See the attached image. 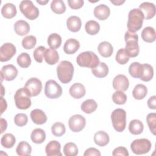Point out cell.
I'll return each instance as SVG.
<instances>
[{
    "label": "cell",
    "instance_id": "cell-57",
    "mask_svg": "<svg viewBox=\"0 0 156 156\" xmlns=\"http://www.w3.org/2000/svg\"><path fill=\"white\" fill-rule=\"evenodd\" d=\"M4 88L3 86H2V85H1V97H2V96H3V95L4 94L5 91H4Z\"/></svg>",
    "mask_w": 156,
    "mask_h": 156
},
{
    "label": "cell",
    "instance_id": "cell-28",
    "mask_svg": "<svg viewBox=\"0 0 156 156\" xmlns=\"http://www.w3.org/2000/svg\"><path fill=\"white\" fill-rule=\"evenodd\" d=\"M93 74L98 78H104L108 73V67L104 62H99L98 65L91 69Z\"/></svg>",
    "mask_w": 156,
    "mask_h": 156
},
{
    "label": "cell",
    "instance_id": "cell-29",
    "mask_svg": "<svg viewBox=\"0 0 156 156\" xmlns=\"http://www.w3.org/2000/svg\"><path fill=\"white\" fill-rule=\"evenodd\" d=\"M143 71V64L139 62H133L129 67V73L133 78H140Z\"/></svg>",
    "mask_w": 156,
    "mask_h": 156
},
{
    "label": "cell",
    "instance_id": "cell-38",
    "mask_svg": "<svg viewBox=\"0 0 156 156\" xmlns=\"http://www.w3.org/2000/svg\"><path fill=\"white\" fill-rule=\"evenodd\" d=\"M143 74L140 79L144 82H149L154 76V69L151 65L147 63L143 64Z\"/></svg>",
    "mask_w": 156,
    "mask_h": 156
},
{
    "label": "cell",
    "instance_id": "cell-14",
    "mask_svg": "<svg viewBox=\"0 0 156 156\" xmlns=\"http://www.w3.org/2000/svg\"><path fill=\"white\" fill-rule=\"evenodd\" d=\"M113 87L116 91H125L129 86L128 78L124 74H118L113 80Z\"/></svg>",
    "mask_w": 156,
    "mask_h": 156
},
{
    "label": "cell",
    "instance_id": "cell-15",
    "mask_svg": "<svg viewBox=\"0 0 156 156\" xmlns=\"http://www.w3.org/2000/svg\"><path fill=\"white\" fill-rule=\"evenodd\" d=\"M139 9L144 15L145 20H149L152 18L156 12L155 5L154 4L149 2H144L139 5Z\"/></svg>",
    "mask_w": 156,
    "mask_h": 156
},
{
    "label": "cell",
    "instance_id": "cell-4",
    "mask_svg": "<svg viewBox=\"0 0 156 156\" xmlns=\"http://www.w3.org/2000/svg\"><path fill=\"white\" fill-rule=\"evenodd\" d=\"M76 62L78 65L81 67L92 69L98 65L99 59L94 52L88 51L80 53L77 57Z\"/></svg>",
    "mask_w": 156,
    "mask_h": 156
},
{
    "label": "cell",
    "instance_id": "cell-42",
    "mask_svg": "<svg viewBox=\"0 0 156 156\" xmlns=\"http://www.w3.org/2000/svg\"><path fill=\"white\" fill-rule=\"evenodd\" d=\"M52 133L55 136H61L66 132V128L65 125L60 122H55L51 127Z\"/></svg>",
    "mask_w": 156,
    "mask_h": 156
},
{
    "label": "cell",
    "instance_id": "cell-35",
    "mask_svg": "<svg viewBox=\"0 0 156 156\" xmlns=\"http://www.w3.org/2000/svg\"><path fill=\"white\" fill-rule=\"evenodd\" d=\"M62 37L57 33L50 34L48 38V44L51 49H55L59 48L62 44Z\"/></svg>",
    "mask_w": 156,
    "mask_h": 156
},
{
    "label": "cell",
    "instance_id": "cell-16",
    "mask_svg": "<svg viewBox=\"0 0 156 156\" xmlns=\"http://www.w3.org/2000/svg\"><path fill=\"white\" fill-rule=\"evenodd\" d=\"M60 149V143L56 140H52L46 146L45 152L48 156H62Z\"/></svg>",
    "mask_w": 156,
    "mask_h": 156
},
{
    "label": "cell",
    "instance_id": "cell-24",
    "mask_svg": "<svg viewBox=\"0 0 156 156\" xmlns=\"http://www.w3.org/2000/svg\"><path fill=\"white\" fill-rule=\"evenodd\" d=\"M99 53L103 57H110L113 52V48L112 44L108 41H102L100 43L98 47Z\"/></svg>",
    "mask_w": 156,
    "mask_h": 156
},
{
    "label": "cell",
    "instance_id": "cell-27",
    "mask_svg": "<svg viewBox=\"0 0 156 156\" xmlns=\"http://www.w3.org/2000/svg\"><path fill=\"white\" fill-rule=\"evenodd\" d=\"M142 39L147 43H152L156 39V32L152 27L147 26L144 27L141 34Z\"/></svg>",
    "mask_w": 156,
    "mask_h": 156
},
{
    "label": "cell",
    "instance_id": "cell-46",
    "mask_svg": "<svg viewBox=\"0 0 156 156\" xmlns=\"http://www.w3.org/2000/svg\"><path fill=\"white\" fill-rule=\"evenodd\" d=\"M146 121L149 128L154 135L156 134V114L155 113H150L147 115Z\"/></svg>",
    "mask_w": 156,
    "mask_h": 156
},
{
    "label": "cell",
    "instance_id": "cell-37",
    "mask_svg": "<svg viewBox=\"0 0 156 156\" xmlns=\"http://www.w3.org/2000/svg\"><path fill=\"white\" fill-rule=\"evenodd\" d=\"M85 29L88 34L94 35L99 32L100 30V25L94 20H90L85 23Z\"/></svg>",
    "mask_w": 156,
    "mask_h": 156
},
{
    "label": "cell",
    "instance_id": "cell-19",
    "mask_svg": "<svg viewBox=\"0 0 156 156\" xmlns=\"http://www.w3.org/2000/svg\"><path fill=\"white\" fill-rule=\"evenodd\" d=\"M30 118L34 123L37 125H41L44 124L48 119L45 113L40 109H34L30 113Z\"/></svg>",
    "mask_w": 156,
    "mask_h": 156
},
{
    "label": "cell",
    "instance_id": "cell-26",
    "mask_svg": "<svg viewBox=\"0 0 156 156\" xmlns=\"http://www.w3.org/2000/svg\"><path fill=\"white\" fill-rule=\"evenodd\" d=\"M16 13V6L12 3H6L1 9V14L5 18L11 19L15 16Z\"/></svg>",
    "mask_w": 156,
    "mask_h": 156
},
{
    "label": "cell",
    "instance_id": "cell-22",
    "mask_svg": "<svg viewBox=\"0 0 156 156\" xmlns=\"http://www.w3.org/2000/svg\"><path fill=\"white\" fill-rule=\"evenodd\" d=\"M14 30L20 36H24L30 31L29 23L24 20H18L14 24Z\"/></svg>",
    "mask_w": 156,
    "mask_h": 156
},
{
    "label": "cell",
    "instance_id": "cell-3",
    "mask_svg": "<svg viewBox=\"0 0 156 156\" xmlns=\"http://www.w3.org/2000/svg\"><path fill=\"white\" fill-rule=\"evenodd\" d=\"M126 42L125 51L130 57H136L140 52V48L138 44V36L136 34L127 31L124 35Z\"/></svg>",
    "mask_w": 156,
    "mask_h": 156
},
{
    "label": "cell",
    "instance_id": "cell-41",
    "mask_svg": "<svg viewBox=\"0 0 156 156\" xmlns=\"http://www.w3.org/2000/svg\"><path fill=\"white\" fill-rule=\"evenodd\" d=\"M78 152V147L74 143H67L63 147V154L65 156H76Z\"/></svg>",
    "mask_w": 156,
    "mask_h": 156
},
{
    "label": "cell",
    "instance_id": "cell-50",
    "mask_svg": "<svg viewBox=\"0 0 156 156\" xmlns=\"http://www.w3.org/2000/svg\"><path fill=\"white\" fill-rule=\"evenodd\" d=\"M112 155L113 156H117V155L129 156V152H128L127 149L126 147L119 146V147H116L113 150V151L112 152Z\"/></svg>",
    "mask_w": 156,
    "mask_h": 156
},
{
    "label": "cell",
    "instance_id": "cell-11",
    "mask_svg": "<svg viewBox=\"0 0 156 156\" xmlns=\"http://www.w3.org/2000/svg\"><path fill=\"white\" fill-rule=\"evenodd\" d=\"M69 127L74 132H79L84 129L86 125V119L81 115L76 114L70 117L68 121Z\"/></svg>",
    "mask_w": 156,
    "mask_h": 156
},
{
    "label": "cell",
    "instance_id": "cell-40",
    "mask_svg": "<svg viewBox=\"0 0 156 156\" xmlns=\"http://www.w3.org/2000/svg\"><path fill=\"white\" fill-rule=\"evenodd\" d=\"M66 5L62 0H54L51 4V9L56 14H62L66 11Z\"/></svg>",
    "mask_w": 156,
    "mask_h": 156
},
{
    "label": "cell",
    "instance_id": "cell-6",
    "mask_svg": "<svg viewBox=\"0 0 156 156\" xmlns=\"http://www.w3.org/2000/svg\"><path fill=\"white\" fill-rule=\"evenodd\" d=\"M14 100L15 105L18 109L26 110L31 105L30 96L24 88H20L16 91Z\"/></svg>",
    "mask_w": 156,
    "mask_h": 156
},
{
    "label": "cell",
    "instance_id": "cell-7",
    "mask_svg": "<svg viewBox=\"0 0 156 156\" xmlns=\"http://www.w3.org/2000/svg\"><path fill=\"white\" fill-rule=\"evenodd\" d=\"M19 8L24 16L30 20H34L39 16L40 12L38 9L34 5L32 1H22L20 2Z\"/></svg>",
    "mask_w": 156,
    "mask_h": 156
},
{
    "label": "cell",
    "instance_id": "cell-5",
    "mask_svg": "<svg viewBox=\"0 0 156 156\" xmlns=\"http://www.w3.org/2000/svg\"><path fill=\"white\" fill-rule=\"evenodd\" d=\"M111 120L113 128L118 132L124 130L126 126V112L122 108H116L111 113Z\"/></svg>",
    "mask_w": 156,
    "mask_h": 156
},
{
    "label": "cell",
    "instance_id": "cell-17",
    "mask_svg": "<svg viewBox=\"0 0 156 156\" xmlns=\"http://www.w3.org/2000/svg\"><path fill=\"white\" fill-rule=\"evenodd\" d=\"M94 16L99 20H105L110 14V8L105 4H99L97 5L93 10Z\"/></svg>",
    "mask_w": 156,
    "mask_h": 156
},
{
    "label": "cell",
    "instance_id": "cell-23",
    "mask_svg": "<svg viewBox=\"0 0 156 156\" xmlns=\"http://www.w3.org/2000/svg\"><path fill=\"white\" fill-rule=\"evenodd\" d=\"M67 28L73 32H77L80 30L82 26V21L77 16H71L66 21Z\"/></svg>",
    "mask_w": 156,
    "mask_h": 156
},
{
    "label": "cell",
    "instance_id": "cell-39",
    "mask_svg": "<svg viewBox=\"0 0 156 156\" xmlns=\"http://www.w3.org/2000/svg\"><path fill=\"white\" fill-rule=\"evenodd\" d=\"M16 62L20 67L26 68L30 65L32 60L29 54L26 52H22L18 56Z\"/></svg>",
    "mask_w": 156,
    "mask_h": 156
},
{
    "label": "cell",
    "instance_id": "cell-51",
    "mask_svg": "<svg viewBox=\"0 0 156 156\" xmlns=\"http://www.w3.org/2000/svg\"><path fill=\"white\" fill-rule=\"evenodd\" d=\"M101 154L100 151L94 148V147H90L85 151L83 155L84 156H92V155H96V156H101Z\"/></svg>",
    "mask_w": 156,
    "mask_h": 156
},
{
    "label": "cell",
    "instance_id": "cell-31",
    "mask_svg": "<svg viewBox=\"0 0 156 156\" xmlns=\"http://www.w3.org/2000/svg\"><path fill=\"white\" fill-rule=\"evenodd\" d=\"M31 140L36 144H41L46 139L45 132L40 128H37L32 130L30 135Z\"/></svg>",
    "mask_w": 156,
    "mask_h": 156
},
{
    "label": "cell",
    "instance_id": "cell-54",
    "mask_svg": "<svg viewBox=\"0 0 156 156\" xmlns=\"http://www.w3.org/2000/svg\"><path fill=\"white\" fill-rule=\"evenodd\" d=\"M1 114L2 115L4 113V112L7 109V102L5 99L3 98V97H1Z\"/></svg>",
    "mask_w": 156,
    "mask_h": 156
},
{
    "label": "cell",
    "instance_id": "cell-21",
    "mask_svg": "<svg viewBox=\"0 0 156 156\" xmlns=\"http://www.w3.org/2000/svg\"><path fill=\"white\" fill-rule=\"evenodd\" d=\"M80 48V43L74 38L67 40L63 46V51L67 54H73L76 53Z\"/></svg>",
    "mask_w": 156,
    "mask_h": 156
},
{
    "label": "cell",
    "instance_id": "cell-52",
    "mask_svg": "<svg viewBox=\"0 0 156 156\" xmlns=\"http://www.w3.org/2000/svg\"><path fill=\"white\" fill-rule=\"evenodd\" d=\"M156 96H152L151 97H150L149 98V99L147 100V106L149 108L151 109H153V110H155L156 109Z\"/></svg>",
    "mask_w": 156,
    "mask_h": 156
},
{
    "label": "cell",
    "instance_id": "cell-20",
    "mask_svg": "<svg viewBox=\"0 0 156 156\" xmlns=\"http://www.w3.org/2000/svg\"><path fill=\"white\" fill-rule=\"evenodd\" d=\"M43 57L45 62L51 65L56 64L59 60V55L58 52L54 49L48 48L45 50Z\"/></svg>",
    "mask_w": 156,
    "mask_h": 156
},
{
    "label": "cell",
    "instance_id": "cell-13",
    "mask_svg": "<svg viewBox=\"0 0 156 156\" xmlns=\"http://www.w3.org/2000/svg\"><path fill=\"white\" fill-rule=\"evenodd\" d=\"M1 82L3 79L7 81H12L14 80L18 75V70L16 68L11 64L3 66L1 70Z\"/></svg>",
    "mask_w": 156,
    "mask_h": 156
},
{
    "label": "cell",
    "instance_id": "cell-44",
    "mask_svg": "<svg viewBox=\"0 0 156 156\" xmlns=\"http://www.w3.org/2000/svg\"><path fill=\"white\" fill-rule=\"evenodd\" d=\"M112 100L116 104L123 105L127 101V96L123 91H116L112 95Z\"/></svg>",
    "mask_w": 156,
    "mask_h": 156
},
{
    "label": "cell",
    "instance_id": "cell-18",
    "mask_svg": "<svg viewBox=\"0 0 156 156\" xmlns=\"http://www.w3.org/2000/svg\"><path fill=\"white\" fill-rule=\"evenodd\" d=\"M69 93L74 99H80L83 97L86 93V90L82 83H74L69 88Z\"/></svg>",
    "mask_w": 156,
    "mask_h": 156
},
{
    "label": "cell",
    "instance_id": "cell-56",
    "mask_svg": "<svg viewBox=\"0 0 156 156\" xmlns=\"http://www.w3.org/2000/svg\"><path fill=\"white\" fill-rule=\"evenodd\" d=\"M49 2L48 0H44V1H37V2L41 4V5H46Z\"/></svg>",
    "mask_w": 156,
    "mask_h": 156
},
{
    "label": "cell",
    "instance_id": "cell-47",
    "mask_svg": "<svg viewBox=\"0 0 156 156\" xmlns=\"http://www.w3.org/2000/svg\"><path fill=\"white\" fill-rule=\"evenodd\" d=\"M28 121V117L25 113H18L14 117L15 124L19 127H23L27 124Z\"/></svg>",
    "mask_w": 156,
    "mask_h": 156
},
{
    "label": "cell",
    "instance_id": "cell-53",
    "mask_svg": "<svg viewBox=\"0 0 156 156\" xmlns=\"http://www.w3.org/2000/svg\"><path fill=\"white\" fill-rule=\"evenodd\" d=\"M0 122H1V133H2L7 129V121L2 118H1Z\"/></svg>",
    "mask_w": 156,
    "mask_h": 156
},
{
    "label": "cell",
    "instance_id": "cell-36",
    "mask_svg": "<svg viewBox=\"0 0 156 156\" xmlns=\"http://www.w3.org/2000/svg\"><path fill=\"white\" fill-rule=\"evenodd\" d=\"M16 143V139L13 135L12 133H5L1 138V144L2 147L10 149L13 147Z\"/></svg>",
    "mask_w": 156,
    "mask_h": 156
},
{
    "label": "cell",
    "instance_id": "cell-8",
    "mask_svg": "<svg viewBox=\"0 0 156 156\" xmlns=\"http://www.w3.org/2000/svg\"><path fill=\"white\" fill-rule=\"evenodd\" d=\"M151 147V142L146 138L136 139L133 140L130 144L132 151L136 155H141L149 152Z\"/></svg>",
    "mask_w": 156,
    "mask_h": 156
},
{
    "label": "cell",
    "instance_id": "cell-45",
    "mask_svg": "<svg viewBox=\"0 0 156 156\" xmlns=\"http://www.w3.org/2000/svg\"><path fill=\"white\" fill-rule=\"evenodd\" d=\"M115 59L117 63L119 65H125L129 62V57L126 54L124 48H121L118 51Z\"/></svg>",
    "mask_w": 156,
    "mask_h": 156
},
{
    "label": "cell",
    "instance_id": "cell-30",
    "mask_svg": "<svg viewBox=\"0 0 156 156\" xmlns=\"http://www.w3.org/2000/svg\"><path fill=\"white\" fill-rule=\"evenodd\" d=\"M147 94V88L143 84H137L135 86L133 91L132 95L134 99L137 100L143 99L146 97Z\"/></svg>",
    "mask_w": 156,
    "mask_h": 156
},
{
    "label": "cell",
    "instance_id": "cell-2",
    "mask_svg": "<svg viewBox=\"0 0 156 156\" xmlns=\"http://www.w3.org/2000/svg\"><path fill=\"white\" fill-rule=\"evenodd\" d=\"M57 74L59 80L63 83L71 81L74 74V66L71 62L67 60L61 61L57 67Z\"/></svg>",
    "mask_w": 156,
    "mask_h": 156
},
{
    "label": "cell",
    "instance_id": "cell-55",
    "mask_svg": "<svg viewBox=\"0 0 156 156\" xmlns=\"http://www.w3.org/2000/svg\"><path fill=\"white\" fill-rule=\"evenodd\" d=\"M112 4H113L115 5H122L123 3L125 2V1L124 0H115V1H113V0H110V1Z\"/></svg>",
    "mask_w": 156,
    "mask_h": 156
},
{
    "label": "cell",
    "instance_id": "cell-25",
    "mask_svg": "<svg viewBox=\"0 0 156 156\" xmlns=\"http://www.w3.org/2000/svg\"><path fill=\"white\" fill-rule=\"evenodd\" d=\"M110 141L108 135L103 130H99L95 133L94 135V141L96 144L100 147L106 146Z\"/></svg>",
    "mask_w": 156,
    "mask_h": 156
},
{
    "label": "cell",
    "instance_id": "cell-1",
    "mask_svg": "<svg viewBox=\"0 0 156 156\" xmlns=\"http://www.w3.org/2000/svg\"><path fill=\"white\" fill-rule=\"evenodd\" d=\"M144 19V15L139 9L130 10L129 12L127 23L128 31L135 33L139 30L143 26Z\"/></svg>",
    "mask_w": 156,
    "mask_h": 156
},
{
    "label": "cell",
    "instance_id": "cell-10",
    "mask_svg": "<svg viewBox=\"0 0 156 156\" xmlns=\"http://www.w3.org/2000/svg\"><path fill=\"white\" fill-rule=\"evenodd\" d=\"M30 96H37L42 90V83L37 77H31L26 82L24 87Z\"/></svg>",
    "mask_w": 156,
    "mask_h": 156
},
{
    "label": "cell",
    "instance_id": "cell-48",
    "mask_svg": "<svg viewBox=\"0 0 156 156\" xmlns=\"http://www.w3.org/2000/svg\"><path fill=\"white\" fill-rule=\"evenodd\" d=\"M46 48L44 46H40L37 47L34 51V58L38 63H42L43 55Z\"/></svg>",
    "mask_w": 156,
    "mask_h": 156
},
{
    "label": "cell",
    "instance_id": "cell-49",
    "mask_svg": "<svg viewBox=\"0 0 156 156\" xmlns=\"http://www.w3.org/2000/svg\"><path fill=\"white\" fill-rule=\"evenodd\" d=\"M68 4L71 9H79L83 5L84 1L83 0H68Z\"/></svg>",
    "mask_w": 156,
    "mask_h": 156
},
{
    "label": "cell",
    "instance_id": "cell-9",
    "mask_svg": "<svg viewBox=\"0 0 156 156\" xmlns=\"http://www.w3.org/2000/svg\"><path fill=\"white\" fill-rule=\"evenodd\" d=\"M44 94L49 99H57L62 94V87L54 80H49L46 82Z\"/></svg>",
    "mask_w": 156,
    "mask_h": 156
},
{
    "label": "cell",
    "instance_id": "cell-12",
    "mask_svg": "<svg viewBox=\"0 0 156 156\" xmlns=\"http://www.w3.org/2000/svg\"><path fill=\"white\" fill-rule=\"evenodd\" d=\"M16 47L11 43H5L0 48V61L7 62L16 54Z\"/></svg>",
    "mask_w": 156,
    "mask_h": 156
},
{
    "label": "cell",
    "instance_id": "cell-34",
    "mask_svg": "<svg viewBox=\"0 0 156 156\" xmlns=\"http://www.w3.org/2000/svg\"><path fill=\"white\" fill-rule=\"evenodd\" d=\"M17 154L20 156L30 155L32 152V147L26 141H20L16 149Z\"/></svg>",
    "mask_w": 156,
    "mask_h": 156
},
{
    "label": "cell",
    "instance_id": "cell-32",
    "mask_svg": "<svg viewBox=\"0 0 156 156\" xmlns=\"http://www.w3.org/2000/svg\"><path fill=\"white\" fill-rule=\"evenodd\" d=\"M144 129L143 122L138 119L132 120L129 125V130L133 135L141 134Z\"/></svg>",
    "mask_w": 156,
    "mask_h": 156
},
{
    "label": "cell",
    "instance_id": "cell-33",
    "mask_svg": "<svg viewBox=\"0 0 156 156\" xmlns=\"http://www.w3.org/2000/svg\"><path fill=\"white\" fill-rule=\"evenodd\" d=\"M98 107L97 102L91 99H87L81 104V110L87 114H90L94 112Z\"/></svg>",
    "mask_w": 156,
    "mask_h": 156
},
{
    "label": "cell",
    "instance_id": "cell-43",
    "mask_svg": "<svg viewBox=\"0 0 156 156\" xmlns=\"http://www.w3.org/2000/svg\"><path fill=\"white\" fill-rule=\"evenodd\" d=\"M37 38L34 35H28L22 40V46L26 49H31L36 45Z\"/></svg>",
    "mask_w": 156,
    "mask_h": 156
}]
</instances>
